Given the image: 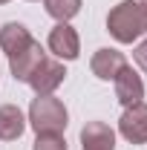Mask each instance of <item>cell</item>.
I'll return each instance as SVG.
<instances>
[{
	"mask_svg": "<svg viewBox=\"0 0 147 150\" xmlns=\"http://www.w3.org/2000/svg\"><path fill=\"white\" fill-rule=\"evenodd\" d=\"M64 78H66V67H64V61H58V58H43V64L37 67L32 78L26 81L35 95H55V90L64 84Z\"/></svg>",
	"mask_w": 147,
	"mask_h": 150,
	"instance_id": "cell-4",
	"label": "cell"
},
{
	"mask_svg": "<svg viewBox=\"0 0 147 150\" xmlns=\"http://www.w3.org/2000/svg\"><path fill=\"white\" fill-rule=\"evenodd\" d=\"M81 6H84V0H43L46 15L52 20H58V23H69L81 12Z\"/></svg>",
	"mask_w": 147,
	"mask_h": 150,
	"instance_id": "cell-12",
	"label": "cell"
},
{
	"mask_svg": "<svg viewBox=\"0 0 147 150\" xmlns=\"http://www.w3.org/2000/svg\"><path fill=\"white\" fill-rule=\"evenodd\" d=\"M29 3H37V0H29Z\"/></svg>",
	"mask_w": 147,
	"mask_h": 150,
	"instance_id": "cell-17",
	"label": "cell"
},
{
	"mask_svg": "<svg viewBox=\"0 0 147 150\" xmlns=\"http://www.w3.org/2000/svg\"><path fill=\"white\" fill-rule=\"evenodd\" d=\"M139 3H141V6H147V0H139Z\"/></svg>",
	"mask_w": 147,
	"mask_h": 150,
	"instance_id": "cell-16",
	"label": "cell"
},
{
	"mask_svg": "<svg viewBox=\"0 0 147 150\" xmlns=\"http://www.w3.org/2000/svg\"><path fill=\"white\" fill-rule=\"evenodd\" d=\"M118 136L130 144H147V104H133L118 118Z\"/></svg>",
	"mask_w": 147,
	"mask_h": 150,
	"instance_id": "cell-6",
	"label": "cell"
},
{
	"mask_svg": "<svg viewBox=\"0 0 147 150\" xmlns=\"http://www.w3.org/2000/svg\"><path fill=\"white\" fill-rule=\"evenodd\" d=\"M107 32L115 43H136L147 35V6L139 0H121L107 15Z\"/></svg>",
	"mask_w": 147,
	"mask_h": 150,
	"instance_id": "cell-1",
	"label": "cell"
},
{
	"mask_svg": "<svg viewBox=\"0 0 147 150\" xmlns=\"http://www.w3.org/2000/svg\"><path fill=\"white\" fill-rule=\"evenodd\" d=\"M35 38H32V32L23 26V23H18V20H9V23H3L0 26V52L9 58L15 55V52H20L23 46H29Z\"/></svg>",
	"mask_w": 147,
	"mask_h": 150,
	"instance_id": "cell-11",
	"label": "cell"
},
{
	"mask_svg": "<svg viewBox=\"0 0 147 150\" xmlns=\"http://www.w3.org/2000/svg\"><path fill=\"white\" fill-rule=\"evenodd\" d=\"M112 87H115V101H118L124 110L144 101V81H141V75L136 72L130 64L112 78Z\"/></svg>",
	"mask_w": 147,
	"mask_h": 150,
	"instance_id": "cell-7",
	"label": "cell"
},
{
	"mask_svg": "<svg viewBox=\"0 0 147 150\" xmlns=\"http://www.w3.org/2000/svg\"><path fill=\"white\" fill-rule=\"evenodd\" d=\"M32 150H69L64 133H37Z\"/></svg>",
	"mask_w": 147,
	"mask_h": 150,
	"instance_id": "cell-13",
	"label": "cell"
},
{
	"mask_svg": "<svg viewBox=\"0 0 147 150\" xmlns=\"http://www.w3.org/2000/svg\"><path fill=\"white\" fill-rule=\"evenodd\" d=\"M29 121L20 107L15 104H0V142H18L26 133Z\"/></svg>",
	"mask_w": 147,
	"mask_h": 150,
	"instance_id": "cell-10",
	"label": "cell"
},
{
	"mask_svg": "<svg viewBox=\"0 0 147 150\" xmlns=\"http://www.w3.org/2000/svg\"><path fill=\"white\" fill-rule=\"evenodd\" d=\"M133 61H136V67L147 75V38L136 43V49H133Z\"/></svg>",
	"mask_w": 147,
	"mask_h": 150,
	"instance_id": "cell-14",
	"label": "cell"
},
{
	"mask_svg": "<svg viewBox=\"0 0 147 150\" xmlns=\"http://www.w3.org/2000/svg\"><path fill=\"white\" fill-rule=\"evenodd\" d=\"M6 3H9V0H0V6H6Z\"/></svg>",
	"mask_w": 147,
	"mask_h": 150,
	"instance_id": "cell-15",
	"label": "cell"
},
{
	"mask_svg": "<svg viewBox=\"0 0 147 150\" xmlns=\"http://www.w3.org/2000/svg\"><path fill=\"white\" fill-rule=\"evenodd\" d=\"M46 49L58 61H75L81 55V35L75 32L72 23H55L46 38Z\"/></svg>",
	"mask_w": 147,
	"mask_h": 150,
	"instance_id": "cell-3",
	"label": "cell"
},
{
	"mask_svg": "<svg viewBox=\"0 0 147 150\" xmlns=\"http://www.w3.org/2000/svg\"><path fill=\"white\" fill-rule=\"evenodd\" d=\"M43 58H46V49L40 46V40H32V43L23 46L20 52L9 55V72H12V78H15L18 84H26V81L32 78V72L43 64Z\"/></svg>",
	"mask_w": 147,
	"mask_h": 150,
	"instance_id": "cell-5",
	"label": "cell"
},
{
	"mask_svg": "<svg viewBox=\"0 0 147 150\" xmlns=\"http://www.w3.org/2000/svg\"><path fill=\"white\" fill-rule=\"evenodd\" d=\"M124 67H127L124 52H118V49H112V46H101V49H95L92 58H90V69H92V75H95L98 81H112Z\"/></svg>",
	"mask_w": 147,
	"mask_h": 150,
	"instance_id": "cell-8",
	"label": "cell"
},
{
	"mask_svg": "<svg viewBox=\"0 0 147 150\" xmlns=\"http://www.w3.org/2000/svg\"><path fill=\"white\" fill-rule=\"evenodd\" d=\"M26 121L35 133H64L69 124V110L55 95H37L29 104Z\"/></svg>",
	"mask_w": 147,
	"mask_h": 150,
	"instance_id": "cell-2",
	"label": "cell"
},
{
	"mask_svg": "<svg viewBox=\"0 0 147 150\" xmlns=\"http://www.w3.org/2000/svg\"><path fill=\"white\" fill-rule=\"evenodd\" d=\"M81 150H115V130L107 121H87L81 127Z\"/></svg>",
	"mask_w": 147,
	"mask_h": 150,
	"instance_id": "cell-9",
	"label": "cell"
}]
</instances>
